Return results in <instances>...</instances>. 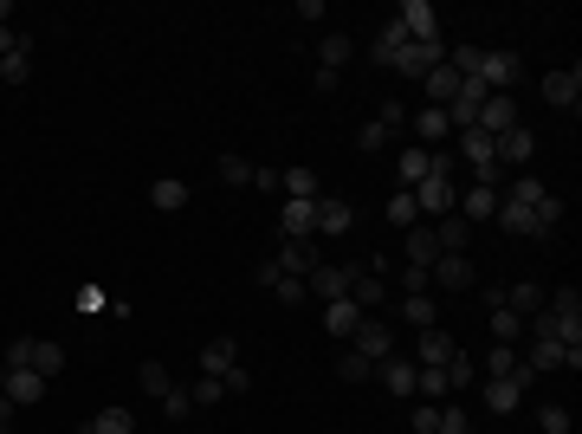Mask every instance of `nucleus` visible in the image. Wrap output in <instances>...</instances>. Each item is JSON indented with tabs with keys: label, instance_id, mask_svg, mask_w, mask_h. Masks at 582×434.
Wrapping results in <instances>:
<instances>
[{
	"label": "nucleus",
	"instance_id": "nucleus-1",
	"mask_svg": "<svg viewBox=\"0 0 582 434\" xmlns=\"http://www.w3.org/2000/svg\"><path fill=\"white\" fill-rule=\"evenodd\" d=\"M473 286H479V273H473L466 253H440V260L427 266V292H473Z\"/></svg>",
	"mask_w": 582,
	"mask_h": 434
},
{
	"label": "nucleus",
	"instance_id": "nucleus-2",
	"mask_svg": "<svg viewBox=\"0 0 582 434\" xmlns=\"http://www.w3.org/2000/svg\"><path fill=\"white\" fill-rule=\"evenodd\" d=\"M524 389H531V363H518L511 376H485V409H492V415H511L524 402Z\"/></svg>",
	"mask_w": 582,
	"mask_h": 434
},
{
	"label": "nucleus",
	"instance_id": "nucleus-3",
	"mask_svg": "<svg viewBox=\"0 0 582 434\" xmlns=\"http://www.w3.org/2000/svg\"><path fill=\"white\" fill-rule=\"evenodd\" d=\"M414 208H421V214H427V221H447V214H453V208H460V188H453V182H447V175H427V182H421V188H414Z\"/></svg>",
	"mask_w": 582,
	"mask_h": 434
},
{
	"label": "nucleus",
	"instance_id": "nucleus-4",
	"mask_svg": "<svg viewBox=\"0 0 582 434\" xmlns=\"http://www.w3.org/2000/svg\"><path fill=\"white\" fill-rule=\"evenodd\" d=\"M0 396H7V402H13V409H33V402H39V396H46V376H39V370H33V363H13V370H7V376H0Z\"/></svg>",
	"mask_w": 582,
	"mask_h": 434
},
{
	"label": "nucleus",
	"instance_id": "nucleus-5",
	"mask_svg": "<svg viewBox=\"0 0 582 434\" xmlns=\"http://www.w3.org/2000/svg\"><path fill=\"white\" fill-rule=\"evenodd\" d=\"M492 156H498V169H505V175H511V169L524 175V162L537 156V137H531V130H524V124H511L505 137H492Z\"/></svg>",
	"mask_w": 582,
	"mask_h": 434
},
{
	"label": "nucleus",
	"instance_id": "nucleus-6",
	"mask_svg": "<svg viewBox=\"0 0 582 434\" xmlns=\"http://www.w3.org/2000/svg\"><path fill=\"white\" fill-rule=\"evenodd\" d=\"M350 337H356V357H363V363H388V357H395V331H388L382 318H363Z\"/></svg>",
	"mask_w": 582,
	"mask_h": 434
},
{
	"label": "nucleus",
	"instance_id": "nucleus-7",
	"mask_svg": "<svg viewBox=\"0 0 582 434\" xmlns=\"http://www.w3.org/2000/svg\"><path fill=\"white\" fill-rule=\"evenodd\" d=\"M544 104H550V111H576V104H582V65L544 72Z\"/></svg>",
	"mask_w": 582,
	"mask_h": 434
},
{
	"label": "nucleus",
	"instance_id": "nucleus-8",
	"mask_svg": "<svg viewBox=\"0 0 582 434\" xmlns=\"http://www.w3.org/2000/svg\"><path fill=\"white\" fill-rule=\"evenodd\" d=\"M304 292L317 298V305H337V298H350V266H311V279H304Z\"/></svg>",
	"mask_w": 582,
	"mask_h": 434
},
{
	"label": "nucleus",
	"instance_id": "nucleus-9",
	"mask_svg": "<svg viewBox=\"0 0 582 434\" xmlns=\"http://www.w3.org/2000/svg\"><path fill=\"white\" fill-rule=\"evenodd\" d=\"M395 20H401L408 39H440V7H434V0H401Z\"/></svg>",
	"mask_w": 582,
	"mask_h": 434
},
{
	"label": "nucleus",
	"instance_id": "nucleus-10",
	"mask_svg": "<svg viewBox=\"0 0 582 434\" xmlns=\"http://www.w3.org/2000/svg\"><path fill=\"white\" fill-rule=\"evenodd\" d=\"M518 72H524V65H518V52H485L473 78H479L485 91H511V85H518Z\"/></svg>",
	"mask_w": 582,
	"mask_h": 434
},
{
	"label": "nucleus",
	"instance_id": "nucleus-11",
	"mask_svg": "<svg viewBox=\"0 0 582 434\" xmlns=\"http://www.w3.org/2000/svg\"><path fill=\"white\" fill-rule=\"evenodd\" d=\"M511 124H518V98H511V91H492V98L479 104V124L473 130H485V137H505Z\"/></svg>",
	"mask_w": 582,
	"mask_h": 434
},
{
	"label": "nucleus",
	"instance_id": "nucleus-12",
	"mask_svg": "<svg viewBox=\"0 0 582 434\" xmlns=\"http://www.w3.org/2000/svg\"><path fill=\"white\" fill-rule=\"evenodd\" d=\"M279 234L285 240H311L317 234V201H285V208H279Z\"/></svg>",
	"mask_w": 582,
	"mask_h": 434
},
{
	"label": "nucleus",
	"instance_id": "nucleus-13",
	"mask_svg": "<svg viewBox=\"0 0 582 434\" xmlns=\"http://www.w3.org/2000/svg\"><path fill=\"white\" fill-rule=\"evenodd\" d=\"M356 227V208L343 195H317V234H350Z\"/></svg>",
	"mask_w": 582,
	"mask_h": 434
},
{
	"label": "nucleus",
	"instance_id": "nucleus-14",
	"mask_svg": "<svg viewBox=\"0 0 582 434\" xmlns=\"http://www.w3.org/2000/svg\"><path fill=\"white\" fill-rule=\"evenodd\" d=\"M401 318H408L414 331H434V324H440V298L434 292H401Z\"/></svg>",
	"mask_w": 582,
	"mask_h": 434
},
{
	"label": "nucleus",
	"instance_id": "nucleus-15",
	"mask_svg": "<svg viewBox=\"0 0 582 434\" xmlns=\"http://www.w3.org/2000/svg\"><path fill=\"white\" fill-rule=\"evenodd\" d=\"M233 363H240V344H233V337H207L201 344V376H227Z\"/></svg>",
	"mask_w": 582,
	"mask_h": 434
},
{
	"label": "nucleus",
	"instance_id": "nucleus-16",
	"mask_svg": "<svg viewBox=\"0 0 582 434\" xmlns=\"http://www.w3.org/2000/svg\"><path fill=\"white\" fill-rule=\"evenodd\" d=\"M414 137H421V149H440V143L453 137L447 111H440V104H421V117H414Z\"/></svg>",
	"mask_w": 582,
	"mask_h": 434
},
{
	"label": "nucleus",
	"instance_id": "nucleus-17",
	"mask_svg": "<svg viewBox=\"0 0 582 434\" xmlns=\"http://www.w3.org/2000/svg\"><path fill=\"white\" fill-rule=\"evenodd\" d=\"M350 59H356V39L350 33H324V46H317V72H343Z\"/></svg>",
	"mask_w": 582,
	"mask_h": 434
},
{
	"label": "nucleus",
	"instance_id": "nucleus-18",
	"mask_svg": "<svg viewBox=\"0 0 582 434\" xmlns=\"http://www.w3.org/2000/svg\"><path fill=\"white\" fill-rule=\"evenodd\" d=\"M149 201H156L162 214H182L188 208V182L182 175H156V182H149Z\"/></svg>",
	"mask_w": 582,
	"mask_h": 434
},
{
	"label": "nucleus",
	"instance_id": "nucleus-19",
	"mask_svg": "<svg viewBox=\"0 0 582 434\" xmlns=\"http://www.w3.org/2000/svg\"><path fill=\"white\" fill-rule=\"evenodd\" d=\"M498 227H511V234H524V240H544V234H537V208L505 201V195H498Z\"/></svg>",
	"mask_w": 582,
	"mask_h": 434
},
{
	"label": "nucleus",
	"instance_id": "nucleus-20",
	"mask_svg": "<svg viewBox=\"0 0 582 434\" xmlns=\"http://www.w3.org/2000/svg\"><path fill=\"white\" fill-rule=\"evenodd\" d=\"M453 350H460V344H453V337L434 324V331H421V350H414V357H421V370H447Z\"/></svg>",
	"mask_w": 582,
	"mask_h": 434
},
{
	"label": "nucleus",
	"instance_id": "nucleus-21",
	"mask_svg": "<svg viewBox=\"0 0 582 434\" xmlns=\"http://www.w3.org/2000/svg\"><path fill=\"white\" fill-rule=\"evenodd\" d=\"M350 298H356L363 311H376L382 298H388V279H382V273H363V266H350Z\"/></svg>",
	"mask_w": 582,
	"mask_h": 434
},
{
	"label": "nucleus",
	"instance_id": "nucleus-22",
	"mask_svg": "<svg viewBox=\"0 0 582 434\" xmlns=\"http://www.w3.org/2000/svg\"><path fill=\"white\" fill-rule=\"evenodd\" d=\"M279 273H291V279H311V266H317V253H311V240H285L279 247Z\"/></svg>",
	"mask_w": 582,
	"mask_h": 434
},
{
	"label": "nucleus",
	"instance_id": "nucleus-23",
	"mask_svg": "<svg viewBox=\"0 0 582 434\" xmlns=\"http://www.w3.org/2000/svg\"><path fill=\"white\" fill-rule=\"evenodd\" d=\"M376 370H382V389H388V396L414 402V363L408 357H388V363H376Z\"/></svg>",
	"mask_w": 582,
	"mask_h": 434
},
{
	"label": "nucleus",
	"instance_id": "nucleus-24",
	"mask_svg": "<svg viewBox=\"0 0 582 434\" xmlns=\"http://www.w3.org/2000/svg\"><path fill=\"white\" fill-rule=\"evenodd\" d=\"M544 298H550V292H537L531 279H511V286H505V311H518V318H537V311H544Z\"/></svg>",
	"mask_w": 582,
	"mask_h": 434
},
{
	"label": "nucleus",
	"instance_id": "nucleus-25",
	"mask_svg": "<svg viewBox=\"0 0 582 434\" xmlns=\"http://www.w3.org/2000/svg\"><path fill=\"white\" fill-rule=\"evenodd\" d=\"M421 91H427V104H440V111H447L453 91H460V72H453V65H434V72L421 78Z\"/></svg>",
	"mask_w": 582,
	"mask_h": 434
},
{
	"label": "nucleus",
	"instance_id": "nucleus-26",
	"mask_svg": "<svg viewBox=\"0 0 582 434\" xmlns=\"http://www.w3.org/2000/svg\"><path fill=\"white\" fill-rule=\"evenodd\" d=\"M434 260H440V240H434V227H421V221H414V227H408V266H421V273H427Z\"/></svg>",
	"mask_w": 582,
	"mask_h": 434
},
{
	"label": "nucleus",
	"instance_id": "nucleus-27",
	"mask_svg": "<svg viewBox=\"0 0 582 434\" xmlns=\"http://www.w3.org/2000/svg\"><path fill=\"white\" fill-rule=\"evenodd\" d=\"M485 331H492V344H518L524 318H518V311H505V305H492V311H485Z\"/></svg>",
	"mask_w": 582,
	"mask_h": 434
},
{
	"label": "nucleus",
	"instance_id": "nucleus-28",
	"mask_svg": "<svg viewBox=\"0 0 582 434\" xmlns=\"http://www.w3.org/2000/svg\"><path fill=\"white\" fill-rule=\"evenodd\" d=\"M395 175H401V188L414 195V188L427 182V149H421V143H408V149H401V162H395Z\"/></svg>",
	"mask_w": 582,
	"mask_h": 434
},
{
	"label": "nucleus",
	"instance_id": "nucleus-29",
	"mask_svg": "<svg viewBox=\"0 0 582 434\" xmlns=\"http://www.w3.org/2000/svg\"><path fill=\"white\" fill-rule=\"evenodd\" d=\"M356 324H363V305H356V298H337V305H324V331L350 337Z\"/></svg>",
	"mask_w": 582,
	"mask_h": 434
},
{
	"label": "nucleus",
	"instance_id": "nucleus-30",
	"mask_svg": "<svg viewBox=\"0 0 582 434\" xmlns=\"http://www.w3.org/2000/svg\"><path fill=\"white\" fill-rule=\"evenodd\" d=\"M460 221H498V188H485V182L466 188V214H460Z\"/></svg>",
	"mask_w": 582,
	"mask_h": 434
},
{
	"label": "nucleus",
	"instance_id": "nucleus-31",
	"mask_svg": "<svg viewBox=\"0 0 582 434\" xmlns=\"http://www.w3.org/2000/svg\"><path fill=\"white\" fill-rule=\"evenodd\" d=\"M414 396L421 402H447L453 389H447V370H421V363H414Z\"/></svg>",
	"mask_w": 582,
	"mask_h": 434
},
{
	"label": "nucleus",
	"instance_id": "nucleus-32",
	"mask_svg": "<svg viewBox=\"0 0 582 434\" xmlns=\"http://www.w3.org/2000/svg\"><path fill=\"white\" fill-rule=\"evenodd\" d=\"M279 188H285V201H317V175L311 169H279Z\"/></svg>",
	"mask_w": 582,
	"mask_h": 434
},
{
	"label": "nucleus",
	"instance_id": "nucleus-33",
	"mask_svg": "<svg viewBox=\"0 0 582 434\" xmlns=\"http://www.w3.org/2000/svg\"><path fill=\"white\" fill-rule=\"evenodd\" d=\"M33 370H39V376H46V383H52V376H59V370H65V350H59V344H52V337H33Z\"/></svg>",
	"mask_w": 582,
	"mask_h": 434
},
{
	"label": "nucleus",
	"instance_id": "nucleus-34",
	"mask_svg": "<svg viewBox=\"0 0 582 434\" xmlns=\"http://www.w3.org/2000/svg\"><path fill=\"white\" fill-rule=\"evenodd\" d=\"M214 175H220L227 188H253V175H259V169H253L246 156H220V162H214Z\"/></svg>",
	"mask_w": 582,
	"mask_h": 434
},
{
	"label": "nucleus",
	"instance_id": "nucleus-35",
	"mask_svg": "<svg viewBox=\"0 0 582 434\" xmlns=\"http://www.w3.org/2000/svg\"><path fill=\"white\" fill-rule=\"evenodd\" d=\"M414 221H421V208H414V195H408V188H395V195H388V227H401V234H408Z\"/></svg>",
	"mask_w": 582,
	"mask_h": 434
},
{
	"label": "nucleus",
	"instance_id": "nucleus-36",
	"mask_svg": "<svg viewBox=\"0 0 582 434\" xmlns=\"http://www.w3.org/2000/svg\"><path fill=\"white\" fill-rule=\"evenodd\" d=\"M505 182H511V188H505V201H524V208H537V201L550 195V188L537 182V175H505Z\"/></svg>",
	"mask_w": 582,
	"mask_h": 434
},
{
	"label": "nucleus",
	"instance_id": "nucleus-37",
	"mask_svg": "<svg viewBox=\"0 0 582 434\" xmlns=\"http://www.w3.org/2000/svg\"><path fill=\"white\" fill-rule=\"evenodd\" d=\"M91 434H136V415L123 409V402H110V409L91 422Z\"/></svg>",
	"mask_w": 582,
	"mask_h": 434
},
{
	"label": "nucleus",
	"instance_id": "nucleus-38",
	"mask_svg": "<svg viewBox=\"0 0 582 434\" xmlns=\"http://www.w3.org/2000/svg\"><path fill=\"white\" fill-rule=\"evenodd\" d=\"M136 383H143V396H156V402H162V396H169V389H175V376H169V370H162V363H156V357H149V363H143V370H136Z\"/></svg>",
	"mask_w": 582,
	"mask_h": 434
},
{
	"label": "nucleus",
	"instance_id": "nucleus-39",
	"mask_svg": "<svg viewBox=\"0 0 582 434\" xmlns=\"http://www.w3.org/2000/svg\"><path fill=\"white\" fill-rule=\"evenodd\" d=\"M434 240H440V253H466V221H460V214L434 221Z\"/></svg>",
	"mask_w": 582,
	"mask_h": 434
},
{
	"label": "nucleus",
	"instance_id": "nucleus-40",
	"mask_svg": "<svg viewBox=\"0 0 582 434\" xmlns=\"http://www.w3.org/2000/svg\"><path fill=\"white\" fill-rule=\"evenodd\" d=\"M0 78H7V85H26V78H33V46L7 52V59H0Z\"/></svg>",
	"mask_w": 582,
	"mask_h": 434
},
{
	"label": "nucleus",
	"instance_id": "nucleus-41",
	"mask_svg": "<svg viewBox=\"0 0 582 434\" xmlns=\"http://www.w3.org/2000/svg\"><path fill=\"white\" fill-rule=\"evenodd\" d=\"M479 370H485V376H511V370H518V344H492Z\"/></svg>",
	"mask_w": 582,
	"mask_h": 434
},
{
	"label": "nucleus",
	"instance_id": "nucleus-42",
	"mask_svg": "<svg viewBox=\"0 0 582 434\" xmlns=\"http://www.w3.org/2000/svg\"><path fill=\"white\" fill-rule=\"evenodd\" d=\"M473 376H479V363L466 357V350H453V357H447V389H466Z\"/></svg>",
	"mask_w": 582,
	"mask_h": 434
},
{
	"label": "nucleus",
	"instance_id": "nucleus-43",
	"mask_svg": "<svg viewBox=\"0 0 582 434\" xmlns=\"http://www.w3.org/2000/svg\"><path fill=\"white\" fill-rule=\"evenodd\" d=\"M188 396H194V409H214V402L227 396V383H220V376H201V383H188Z\"/></svg>",
	"mask_w": 582,
	"mask_h": 434
},
{
	"label": "nucleus",
	"instance_id": "nucleus-44",
	"mask_svg": "<svg viewBox=\"0 0 582 434\" xmlns=\"http://www.w3.org/2000/svg\"><path fill=\"white\" fill-rule=\"evenodd\" d=\"M162 415H169V422H188V415H194V396H188L182 383H175L169 396H162Z\"/></svg>",
	"mask_w": 582,
	"mask_h": 434
},
{
	"label": "nucleus",
	"instance_id": "nucleus-45",
	"mask_svg": "<svg viewBox=\"0 0 582 434\" xmlns=\"http://www.w3.org/2000/svg\"><path fill=\"white\" fill-rule=\"evenodd\" d=\"M537 428H544V434H570V409H563V402H544V409H537Z\"/></svg>",
	"mask_w": 582,
	"mask_h": 434
},
{
	"label": "nucleus",
	"instance_id": "nucleus-46",
	"mask_svg": "<svg viewBox=\"0 0 582 434\" xmlns=\"http://www.w3.org/2000/svg\"><path fill=\"white\" fill-rule=\"evenodd\" d=\"M434 434H473V422H466L460 402H440V428H434Z\"/></svg>",
	"mask_w": 582,
	"mask_h": 434
},
{
	"label": "nucleus",
	"instance_id": "nucleus-47",
	"mask_svg": "<svg viewBox=\"0 0 582 434\" xmlns=\"http://www.w3.org/2000/svg\"><path fill=\"white\" fill-rule=\"evenodd\" d=\"M544 305H550V311H563V318H582V292H576V286H557V292L544 298Z\"/></svg>",
	"mask_w": 582,
	"mask_h": 434
},
{
	"label": "nucleus",
	"instance_id": "nucleus-48",
	"mask_svg": "<svg viewBox=\"0 0 582 434\" xmlns=\"http://www.w3.org/2000/svg\"><path fill=\"white\" fill-rule=\"evenodd\" d=\"M272 292H279V305H304V298H311V292H304V279H291V273L272 279Z\"/></svg>",
	"mask_w": 582,
	"mask_h": 434
},
{
	"label": "nucleus",
	"instance_id": "nucleus-49",
	"mask_svg": "<svg viewBox=\"0 0 582 434\" xmlns=\"http://www.w3.org/2000/svg\"><path fill=\"white\" fill-rule=\"evenodd\" d=\"M337 376H343V383H369V376H376V363H363V357L350 350V357L337 363Z\"/></svg>",
	"mask_w": 582,
	"mask_h": 434
},
{
	"label": "nucleus",
	"instance_id": "nucleus-50",
	"mask_svg": "<svg viewBox=\"0 0 582 434\" xmlns=\"http://www.w3.org/2000/svg\"><path fill=\"white\" fill-rule=\"evenodd\" d=\"M376 124L388 130V137H395V130H401V124H408V104H395V98H388V104H382V111H376Z\"/></svg>",
	"mask_w": 582,
	"mask_h": 434
},
{
	"label": "nucleus",
	"instance_id": "nucleus-51",
	"mask_svg": "<svg viewBox=\"0 0 582 434\" xmlns=\"http://www.w3.org/2000/svg\"><path fill=\"white\" fill-rule=\"evenodd\" d=\"M440 428V402H414V434H434Z\"/></svg>",
	"mask_w": 582,
	"mask_h": 434
},
{
	"label": "nucleus",
	"instance_id": "nucleus-52",
	"mask_svg": "<svg viewBox=\"0 0 582 434\" xmlns=\"http://www.w3.org/2000/svg\"><path fill=\"white\" fill-rule=\"evenodd\" d=\"M72 305L85 311V318H91V311H104V286H78V292H72Z\"/></svg>",
	"mask_w": 582,
	"mask_h": 434
},
{
	"label": "nucleus",
	"instance_id": "nucleus-53",
	"mask_svg": "<svg viewBox=\"0 0 582 434\" xmlns=\"http://www.w3.org/2000/svg\"><path fill=\"white\" fill-rule=\"evenodd\" d=\"M220 383H227V396H246V389H253V370H246V363H233Z\"/></svg>",
	"mask_w": 582,
	"mask_h": 434
},
{
	"label": "nucleus",
	"instance_id": "nucleus-54",
	"mask_svg": "<svg viewBox=\"0 0 582 434\" xmlns=\"http://www.w3.org/2000/svg\"><path fill=\"white\" fill-rule=\"evenodd\" d=\"M382 143H388L382 124H363V130H356V149H363V156H369V149H382Z\"/></svg>",
	"mask_w": 582,
	"mask_h": 434
},
{
	"label": "nucleus",
	"instance_id": "nucleus-55",
	"mask_svg": "<svg viewBox=\"0 0 582 434\" xmlns=\"http://www.w3.org/2000/svg\"><path fill=\"white\" fill-rule=\"evenodd\" d=\"M13 363H33V337H13V344H7V370H13Z\"/></svg>",
	"mask_w": 582,
	"mask_h": 434
},
{
	"label": "nucleus",
	"instance_id": "nucleus-56",
	"mask_svg": "<svg viewBox=\"0 0 582 434\" xmlns=\"http://www.w3.org/2000/svg\"><path fill=\"white\" fill-rule=\"evenodd\" d=\"M13 415H20V409H13V402L0 396V434H13Z\"/></svg>",
	"mask_w": 582,
	"mask_h": 434
},
{
	"label": "nucleus",
	"instance_id": "nucleus-57",
	"mask_svg": "<svg viewBox=\"0 0 582 434\" xmlns=\"http://www.w3.org/2000/svg\"><path fill=\"white\" fill-rule=\"evenodd\" d=\"M0 26H7V0H0Z\"/></svg>",
	"mask_w": 582,
	"mask_h": 434
},
{
	"label": "nucleus",
	"instance_id": "nucleus-58",
	"mask_svg": "<svg viewBox=\"0 0 582 434\" xmlns=\"http://www.w3.org/2000/svg\"><path fill=\"white\" fill-rule=\"evenodd\" d=\"M85 434H91V428H85Z\"/></svg>",
	"mask_w": 582,
	"mask_h": 434
}]
</instances>
